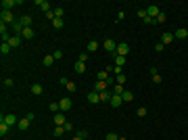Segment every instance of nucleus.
<instances>
[{
	"mask_svg": "<svg viewBox=\"0 0 188 140\" xmlns=\"http://www.w3.org/2000/svg\"><path fill=\"white\" fill-rule=\"evenodd\" d=\"M29 90H32V94H36V96H40V94L44 92V88L40 86V84H32V88H29Z\"/></svg>",
	"mask_w": 188,
	"mask_h": 140,
	"instance_id": "obj_18",
	"label": "nucleus"
},
{
	"mask_svg": "<svg viewBox=\"0 0 188 140\" xmlns=\"http://www.w3.org/2000/svg\"><path fill=\"white\" fill-rule=\"evenodd\" d=\"M98 94H100V100H103V103H109V100H111V92H109V90H105V92H98Z\"/></svg>",
	"mask_w": 188,
	"mask_h": 140,
	"instance_id": "obj_25",
	"label": "nucleus"
},
{
	"mask_svg": "<svg viewBox=\"0 0 188 140\" xmlns=\"http://www.w3.org/2000/svg\"><path fill=\"white\" fill-rule=\"evenodd\" d=\"M151 79H153L155 84H159V82H161V75H159V71L155 69V67L151 69Z\"/></svg>",
	"mask_w": 188,
	"mask_h": 140,
	"instance_id": "obj_21",
	"label": "nucleus"
},
{
	"mask_svg": "<svg viewBox=\"0 0 188 140\" xmlns=\"http://www.w3.org/2000/svg\"><path fill=\"white\" fill-rule=\"evenodd\" d=\"M36 6L40 11H44V13H48V11H50V2H46V0H36Z\"/></svg>",
	"mask_w": 188,
	"mask_h": 140,
	"instance_id": "obj_9",
	"label": "nucleus"
},
{
	"mask_svg": "<svg viewBox=\"0 0 188 140\" xmlns=\"http://www.w3.org/2000/svg\"><path fill=\"white\" fill-rule=\"evenodd\" d=\"M176 38H180V40H184V38H188V29H184V27H180V29H176Z\"/></svg>",
	"mask_w": 188,
	"mask_h": 140,
	"instance_id": "obj_19",
	"label": "nucleus"
},
{
	"mask_svg": "<svg viewBox=\"0 0 188 140\" xmlns=\"http://www.w3.org/2000/svg\"><path fill=\"white\" fill-rule=\"evenodd\" d=\"M113 94H123V86H119V84H115V88H113Z\"/></svg>",
	"mask_w": 188,
	"mask_h": 140,
	"instance_id": "obj_35",
	"label": "nucleus"
},
{
	"mask_svg": "<svg viewBox=\"0 0 188 140\" xmlns=\"http://www.w3.org/2000/svg\"><path fill=\"white\" fill-rule=\"evenodd\" d=\"M159 13H161V9H159L157 4H151V6L146 9V15H148V17H153V19L159 17Z\"/></svg>",
	"mask_w": 188,
	"mask_h": 140,
	"instance_id": "obj_6",
	"label": "nucleus"
},
{
	"mask_svg": "<svg viewBox=\"0 0 188 140\" xmlns=\"http://www.w3.org/2000/svg\"><path fill=\"white\" fill-rule=\"evenodd\" d=\"M138 17L142 19V21H144V19L148 17V15H146V9H140V11H138Z\"/></svg>",
	"mask_w": 188,
	"mask_h": 140,
	"instance_id": "obj_38",
	"label": "nucleus"
},
{
	"mask_svg": "<svg viewBox=\"0 0 188 140\" xmlns=\"http://www.w3.org/2000/svg\"><path fill=\"white\" fill-rule=\"evenodd\" d=\"M136 113H138V117H144V115H146V109H144V107H138Z\"/></svg>",
	"mask_w": 188,
	"mask_h": 140,
	"instance_id": "obj_40",
	"label": "nucleus"
},
{
	"mask_svg": "<svg viewBox=\"0 0 188 140\" xmlns=\"http://www.w3.org/2000/svg\"><path fill=\"white\" fill-rule=\"evenodd\" d=\"M163 48H165V44H163V42H157V44H155V50H157V53H163Z\"/></svg>",
	"mask_w": 188,
	"mask_h": 140,
	"instance_id": "obj_37",
	"label": "nucleus"
},
{
	"mask_svg": "<svg viewBox=\"0 0 188 140\" xmlns=\"http://www.w3.org/2000/svg\"><path fill=\"white\" fill-rule=\"evenodd\" d=\"M77 136H79V138H88V132H86V130H79V132H77Z\"/></svg>",
	"mask_w": 188,
	"mask_h": 140,
	"instance_id": "obj_43",
	"label": "nucleus"
},
{
	"mask_svg": "<svg viewBox=\"0 0 188 140\" xmlns=\"http://www.w3.org/2000/svg\"><path fill=\"white\" fill-rule=\"evenodd\" d=\"M96 78H98V82H107V79H109V71L105 69V71H100V73H96Z\"/></svg>",
	"mask_w": 188,
	"mask_h": 140,
	"instance_id": "obj_26",
	"label": "nucleus"
},
{
	"mask_svg": "<svg viewBox=\"0 0 188 140\" xmlns=\"http://www.w3.org/2000/svg\"><path fill=\"white\" fill-rule=\"evenodd\" d=\"M88 103H92V105H96V103H100V94H98L96 90H92V92H88Z\"/></svg>",
	"mask_w": 188,
	"mask_h": 140,
	"instance_id": "obj_8",
	"label": "nucleus"
},
{
	"mask_svg": "<svg viewBox=\"0 0 188 140\" xmlns=\"http://www.w3.org/2000/svg\"><path fill=\"white\" fill-rule=\"evenodd\" d=\"M121 98H123L126 103H130V100H134V94H132L130 90H123V94H121Z\"/></svg>",
	"mask_w": 188,
	"mask_h": 140,
	"instance_id": "obj_27",
	"label": "nucleus"
},
{
	"mask_svg": "<svg viewBox=\"0 0 188 140\" xmlns=\"http://www.w3.org/2000/svg\"><path fill=\"white\" fill-rule=\"evenodd\" d=\"M109 103H111V107H121V103H123V98H121L119 94H113Z\"/></svg>",
	"mask_w": 188,
	"mask_h": 140,
	"instance_id": "obj_15",
	"label": "nucleus"
},
{
	"mask_svg": "<svg viewBox=\"0 0 188 140\" xmlns=\"http://www.w3.org/2000/svg\"><path fill=\"white\" fill-rule=\"evenodd\" d=\"M11 50H13V48H11L9 42H2V44H0V53H2V54H9Z\"/></svg>",
	"mask_w": 188,
	"mask_h": 140,
	"instance_id": "obj_23",
	"label": "nucleus"
},
{
	"mask_svg": "<svg viewBox=\"0 0 188 140\" xmlns=\"http://www.w3.org/2000/svg\"><path fill=\"white\" fill-rule=\"evenodd\" d=\"M77 61H79V63H86V61H88V53H82L79 57H77Z\"/></svg>",
	"mask_w": 188,
	"mask_h": 140,
	"instance_id": "obj_39",
	"label": "nucleus"
},
{
	"mask_svg": "<svg viewBox=\"0 0 188 140\" xmlns=\"http://www.w3.org/2000/svg\"><path fill=\"white\" fill-rule=\"evenodd\" d=\"M128 53H130V44H126V42H119V44H117V53H115V54H119V57H126Z\"/></svg>",
	"mask_w": 188,
	"mask_h": 140,
	"instance_id": "obj_5",
	"label": "nucleus"
},
{
	"mask_svg": "<svg viewBox=\"0 0 188 140\" xmlns=\"http://www.w3.org/2000/svg\"><path fill=\"white\" fill-rule=\"evenodd\" d=\"M171 40H176V36L171 34V32H165V34L161 36V42L163 44H171Z\"/></svg>",
	"mask_w": 188,
	"mask_h": 140,
	"instance_id": "obj_13",
	"label": "nucleus"
},
{
	"mask_svg": "<svg viewBox=\"0 0 188 140\" xmlns=\"http://www.w3.org/2000/svg\"><path fill=\"white\" fill-rule=\"evenodd\" d=\"M63 25H65L63 19H54V21H52V27H54V29H63Z\"/></svg>",
	"mask_w": 188,
	"mask_h": 140,
	"instance_id": "obj_28",
	"label": "nucleus"
},
{
	"mask_svg": "<svg viewBox=\"0 0 188 140\" xmlns=\"http://www.w3.org/2000/svg\"><path fill=\"white\" fill-rule=\"evenodd\" d=\"M13 84H15V82H13V79H11V78H6V79H4V86H6V88H11V86H13Z\"/></svg>",
	"mask_w": 188,
	"mask_h": 140,
	"instance_id": "obj_45",
	"label": "nucleus"
},
{
	"mask_svg": "<svg viewBox=\"0 0 188 140\" xmlns=\"http://www.w3.org/2000/svg\"><path fill=\"white\" fill-rule=\"evenodd\" d=\"M9 130H11V125H6L4 121H0V136H2V138L9 134Z\"/></svg>",
	"mask_w": 188,
	"mask_h": 140,
	"instance_id": "obj_22",
	"label": "nucleus"
},
{
	"mask_svg": "<svg viewBox=\"0 0 188 140\" xmlns=\"http://www.w3.org/2000/svg\"><path fill=\"white\" fill-rule=\"evenodd\" d=\"M65 88H67L69 92H75V84H73V82H69V84H67V86H65Z\"/></svg>",
	"mask_w": 188,
	"mask_h": 140,
	"instance_id": "obj_42",
	"label": "nucleus"
},
{
	"mask_svg": "<svg viewBox=\"0 0 188 140\" xmlns=\"http://www.w3.org/2000/svg\"><path fill=\"white\" fill-rule=\"evenodd\" d=\"M63 6H54V19H63Z\"/></svg>",
	"mask_w": 188,
	"mask_h": 140,
	"instance_id": "obj_30",
	"label": "nucleus"
},
{
	"mask_svg": "<svg viewBox=\"0 0 188 140\" xmlns=\"http://www.w3.org/2000/svg\"><path fill=\"white\" fill-rule=\"evenodd\" d=\"M21 36H11V40H9V44H11V48H17V46H21Z\"/></svg>",
	"mask_w": 188,
	"mask_h": 140,
	"instance_id": "obj_11",
	"label": "nucleus"
},
{
	"mask_svg": "<svg viewBox=\"0 0 188 140\" xmlns=\"http://www.w3.org/2000/svg\"><path fill=\"white\" fill-rule=\"evenodd\" d=\"M0 19H2V23H11V25L17 21L15 15H13V11H2V13H0Z\"/></svg>",
	"mask_w": 188,
	"mask_h": 140,
	"instance_id": "obj_1",
	"label": "nucleus"
},
{
	"mask_svg": "<svg viewBox=\"0 0 188 140\" xmlns=\"http://www.w3.org/2000/svg\"><path fill=\"white\" fill-rule=\"evenodd\" d=\"M67 119H65V115L63 113H54V125H65Z\"/></svg>",
	"mask_w": 188,
	"mask_h": 140,
	"instance_id": "obj_12",
	"label": "nucleus"
},
{
	"mask_svg": "<svg viewBox=\"0 0 188 140\" xmlns=\"http://www.w3.org/2000/svg\"><path fill=\"white\" fill-rule=\"evenodd\" d=\"M48 109H50L52 113H61V107H59V103H50V105H48Z\"/></svg>",
	"mask_w": 188,
	"mask_h": 140,
	"instance_id": "obj_32",
	"label": "nucleus"
},
{
	"mask_svg": "<svg viewBox=\"0 0 188 140\" xmlns=\"http://www.w3.org/2000/svg\"><path fill=\"white\" fill-rule=\"evenodd\" d=\"M65 134V128L63 125H54V136H63Z\"/></svg>",
	"mask_w": 188,
	"mask_h": 140,
	"instance_id": "obj_33",
	"label": "nucleus"
},
{
	"mask_svg": "<svg viewBox=\"0 0 188 140\" xmlns=\"http://www.w3.org/2000/svg\"><path fill=\"white\" fill-rule=\"evenodd\" d=\"M105 50L117 53V42H115V40H105Z\"/></svg>",
	"mask_w": 188,
	"mask_h": 140,
	"instance_id": "obj_7",
	"label": "nucleus"
},
{
	"mask_svg": "<svg viewBox=\"0 0 188 140\" xmlns=\"http://www.w3.org/2000/svg\"><path fill=\"white\" fill-rule=\"evenodd\" d=\"M2 121L6 123V125H17L19 119H17V115H15V113H9V115H4V117H2Z\"/></svg>",
	"mask_w": 188,
	"mask_h": 140,
	"instance_id": "obj_4",
	"label": "nucleus"
},
{
	"mask_svg": "<svg viewBox=\"0 0 188 140\" xmlns=\"http://www.w3.org/2000/svg\"><path fill=\"white\" fill-rule=\"evenodd\" d=\"M115 65H117V67H123V65H126V57H119V54H115Z\"/></svg>",
	"mask_w": 188,
	"mask_h": 140,
	"instance_id": "obj_29",
	"label": "nucleus"
},
{
	"mask_svg": "<svg viewBox=\"0 0 188 140\" xmlns=\"http://www.w3.org/2000/svg\"><path fill=\"white\" fill-rule=\"evenodd\" d=\"M96 50H98V42H96V40H90V42H88V53H96Z\"/></svg>",
	"mask_w": 188,
	"mask_h": 140,
	"instance_id": "obj_24",
	"label": "nucleus"
},
{
	"mask_svg": "<svg viewBox=\"0 0 188 140\" xmlns=\"http://www.w3.org/2000/svg\"><path fill=\"white\" fill-rule=\"evenodd\" d=\"M52 57H54V59H63V53H61V50H54V54H52Z\"/></svg>",
	"mask_w": 188,
	"mask_h": 140,
	"instance_id": "obj_46",
	"label": "nucleus"
},
{
	"mask_svg": "<svg viewBox=\"0 0 188 140\" xmlns=\"http://www.w3.org/2000/svg\"><path fill=\"white\" fill-rule=\"evenodd\" d=\"M71 140H84V138H79V136H77V134H75V136H73V138H71Z\"/></svg>",
	"mask_w": 188,
	"mask_h": 140,
	"instance_id": "obj_47",
	"label": "nucleus"
},
{
	"mask_svg": "<svg viewBox=\"0 0 188 140\" xmlns=\"http://www.w3.org/2000/svg\"><path fill=\"white\" fill-rule=\"evenodd\" d=\"M19 21H21V25H23V27H32V23H34L29 15H23V17H19Z\"/></svg>",
	"mask_w": 188,
	"mask_h": 140,
	"instance_id": "obj_17",
	"label": "nucleus"
},
{
	"mask_svg": "<svg viewBox=\"0 0 188 140\" xmlns=\"http://www.w3.org/2000/svg\"><path fill=\"white\" fill-rule=\"evenodd\" d=\"M165 19H167V15H165V13H159V17H157V23H165Z\"/></svg>",
	"mask_w": 188,
	"mask_h": 140,
	"instance_id": "obj_36",
	"label": "nucleus"
},
{
	"mask_svg": "<svg viewBox=\"0 0 188 140\" xmlns=\"http://www.w3.org/2000/svg\"><path fill=\"white\" fill-rule=\"evenodd\" d=\"M105 140H119V136H117V134H113V132H111V134H107V138H105Z\"/></svg>",
	"mask_w": 188,
	"mask_h": 140,
	"instance_id": "obj_41",
	"label": "nucleus"
},
{
	"mask_svg": "<svg viewBox=\"0 0 188 140\" xmlns=\"http://www.w3.org/2000/svg\"><path fill=\"white\" fill-rule=\"evenodd\" d=\"M94 90H96V92H105V90H109V84H107V82H96V84H94Z\"/></svg>",
	"mask_w": 188,
	"mask_h": 140,
	"instance_id": "obj_14",
	"label": "nucleus"
},
{
	"mask_svg": "<svg viewBox=\"0 0 188 140\" xmlns=\"http://www.w3.org/2000/svg\"><path fill=\"white\" fill-rule=\"evenodd\" d=\"M29 123H32V121H29L27 117H23V119H19L17 128H19V130H21V132H23V130H27V128H29Z\"/></svg>",
	"mask_w": 188,
	"mask_h": 140,
	"instance_id": "obj_16",
	"label": "nucleus"
},
{
	"mask_svg": "<svg viewBox=\"0 0 188 140\" xmlns=\"http://www.w3.org/2000/svg\"><path fill=\"white\" fill-rule=\"evenodd\" d=\"M19 4H23V2L21 0H2V11H13Z\"/></svg>",
	"mask_w": 188,
	"mask_h": 140,
	"instance_id": "obj_2",
	"label": "nucleus"
},
{
	"mask_svg": "<svg viewBox=\"0 0 188 140\" xmlns=\"http://www.w3.org/2000/svg\"><path fill=\"white\" fill-rule=\"evenodd\" d=\"M119 140H128V138H123V136H121V138H119Z\"/></svg>",
	"mask_w": 188,
	"mask_h": 140,
	"instance_id": "obj_48",
	"label": "nucleus"
},
{
	"mask_svg": "<svg viewBox=\"0 0 188 140\" xmlns=\"http://www.w3.org/2000/svg\"><path fill=\"white\" fill-rule=\"evenodd\" d=\"M126 75H123V73H121V75H117V78H115V84H119V86H123V84H126Z\"/></svg>",
	"mask_w": 188,
	"mask_h": 140,
	"instance_id": "obj_34",
	"label": "nucleus"
},
{
	"mask_svg": "<svg viewBox=\"0 0 188 140\" xmlns=\"http://www.w3.org/2000/svg\"><path fill=\"white\" fill-rule=\"evenodd\" d=\"M75 71H77V73H86V63H79V61H77L75 63Z\"/></svg>",
	"mask_w": 188,
	"mask_h": 140,
	"instance_id": "obj_31",
	"label": "nucleus"
},
{
	"mask_svg": "<svg viewBox=\"0 0 188 140\" xmlns=\"http://www.w3.org/2000/svg\"><path fill=\"white\" fill-rule=\"evenodd\" d=\"M63 128H65V132H71V130H73V123H71V121H67L65 125H63Z\"/></svg>",
	"mask_w": 188,
	"mask_h": 140,
	"instance_id": "obj_44",
	"label": "nucleus"
},
{
	"mask_svg": "<svg viewBox=\"0 0 188 140\" xmlns=\"http://www.w3.org/2000/svg\"><path fill=\"white\" fill-rule=\"evenodd\" d=\"M59 107H61V113H67V111H71V98H61V103H59Z\"/></svg>",
	"mask_w": 188,
	"mask_h": 140,
	"instance_id": "obj_3",
	"label": "nucleus"
},
{
	"mask_svg": "<svg viewBox=\"0 0 188 140\" xmlns=\"http://www.w3.org/2000/svg\"><path fill=\"white\" fill-rule=\"evenodd\" d=\"M34 36H36L34 27H25V29H23V34H21V38H23V40H32Z\"/></svg>",
	"mask_w": 188,
	"mask_h": 140,
	"instance_id": "obj_10",
	"label": "nucleus"
},
{
	"mask_svg": "<svg viewBox=\"0 0 188 140\" xmlns=\"http://www.w3.org/2000/svg\"><path fill=\"white\" fill-rule=\"evenodd\" d=\"M57 61V59H54V57H52V54H46V57H44L42 59V63H44V67H50L52 63Z\"/></svg>",
	"mask_w": 188,
	"mask_h": 140,
	"instance_id": "obj_20",
	"label": "nucleus"
}]
</instances>
